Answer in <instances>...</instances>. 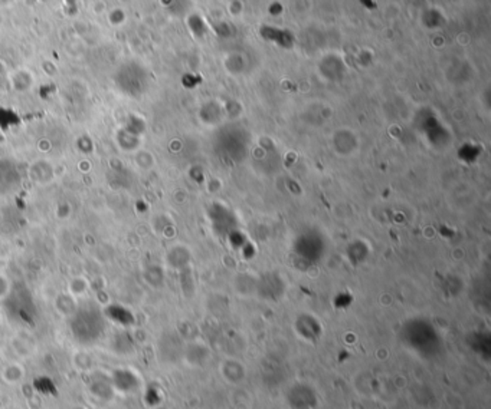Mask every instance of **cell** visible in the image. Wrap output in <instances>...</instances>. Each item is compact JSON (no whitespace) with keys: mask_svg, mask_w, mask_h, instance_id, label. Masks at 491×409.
I'll return each mask as SVG.
<instances>
[{"mask_svg":"<svg viewBox=\"0 0 491 409\" xmlns=\"http://www.w3.org/2000/svg\"><path fill=\"white\" fill-rule=\"evenodd\" d=\"M69 327L78 342H97L105 330V314L94 305H85L74 312Z\"/></svg>","mask_w":491,"mask_h":409,"instance_id":"obj_1","label":"cell"},{"mask_svg":"<svg viewBox=\"0 0 491 409\" xmlns=\"http://www.w3.org/2000/svg\"><path fill=\"white\" fill-rule=\"evenodd\" d=\"M116 84L121 89V92L127 93L130 97L142 95V92L146 86V75L142 67L131 62V64L124 65L118 71L116 76Z\"/></svg>","mask_w":491,"mask_h":409,"instance_id":"obj_2","label":"cell"},{"mask_svg":"<svg viewBox=\"0 0 491 409\" xmlns=\"http://www.w3.org/2000/svg\"><path fill=\"white\" fill-rule=\"evenodd\" d=\"M6 307L12 316L19 318L22 322L32 320L35 313V302L30 292L21 286L14 288L6 299Z\"/></svg>","mask_w":491,"mask_h":409,"instance_id":"obj_3","label":"cell"},{"mask_svg":"<svg viewBox=\"0 0 491 409\" xmlns=\"http://www.w3.org/2000/svg\"><path fill=\"white\" fill-rule=\"evenodd\" d=\"M21 185V172L14 163L0 160V194H9Z\"/></svg>","mask_w":491,"mask_h":409,"instance_id":"obj_4","label":"cell"}]
</instances>
